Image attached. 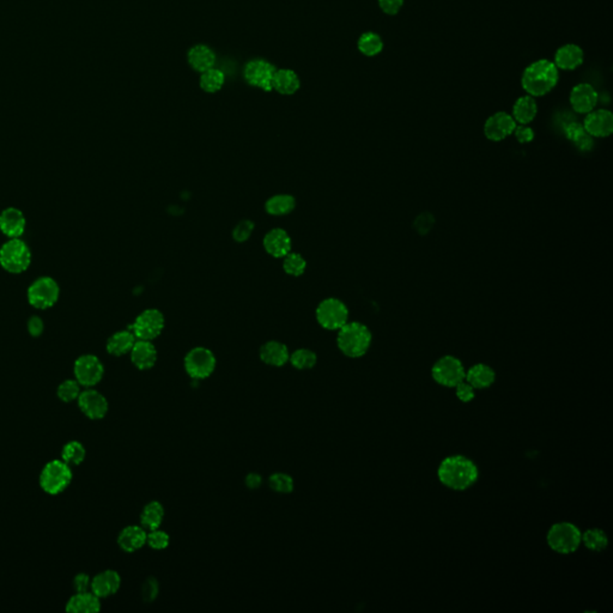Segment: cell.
Segmentation results:
<instances>
[{
	"label": "cell",
	"instance_id": "1",
	"mask_svg": "<svg viewBox=\"0 0 613 613\" xmlns=\"http://www.w3.org/2000/svg\"><path fill=\"white\" fill-rule=\"evenodd\" d=\"M560 81V70L554 61L539 59L525 68L521 86L532 98H542L554 90Z\"/></svg>",
	"mask_w": 613,
	"mask_h": 613
},
{
	"label": "cell",
	"instance_id": "2",
	"mask_svg": "<svg viewBox=\"0 0 613 613\" xmlns=\"http://www.w3.org/2000/svg\"><path fill=\"white\" fill-rule=\"evenodd\" d=\"M438 475L443 485L456 491H463L477 482L478 468L466 456H448L440 465Z\"/></svg>",
	"mask_w": 613,
	"mask_h": 613
},
{
	"label": "cell",
	"instance_id": "3",
	"mask_svg": "<svg viewBox=\"0 0 613 613\" xmlns=\"http://www.w3.org/2000/svg\"><path fill=\"white\" fill-rule=\"evenodd\" d=\"M371 332L361 322H348L338 333L336 344L345 356L359 359L366 355L371 344Z\"/></svg>",
	"mask_w": 613,
	"mask_h": 613
},
{
	"label": "cell",
	"instance_id": "4",
	"mask_svg": "<svg viewBox=\"0 0 613 613\" xmlns=\"http://www.w3.org/2000/svg\"><path fill=\"white\" fill-rule=\"evenodd\" d=\"M72 478L73 473L71 466H68L63 460H52L42 468L38 482L46 494L56 496L68 489Z\"/></svg>",
	"mask_w": 613,
	"mask_h": 613
},
{
	"label": "cell",
	"instance_id": "5",
	"mask_svg": "<svg viewBox=\"0 0 613 613\" xmlns=\"http://www.w3.org/2000/svg\"><path fill=\"white\" fill-rule=\"evenodd\" d=\"M581 535V532L575 525L570 522H558L550 528L547 544L558 554H572L579 549Z\"/></svg>",
	"mask_w": 613,
	"mask_h": 613
},
{
	"label": "cell",
	"instance_id": "6",
	"mask_svg": "<svg viewBox=\"0 0 613 613\" xmlns=\"http://www.w3.org/2000/svg\"><path fill=\"white\" fill-rule=\"evenodd\" d=\"M31 253L22 239H11L0 248V265L10 273H22L29 267Z\"/></svg>",
	"mask_w": 613,
	"mask_h": 613
},
{
	"label": "cell",
	"instance_id": "7",
	"mask_svg": "<svg viewBox=\"0 0 613 613\" xmlns=\"http://www.w3.org/2000/svg\"><path fill=\"white\" fill-rule=\"evenodd\" d=\"M216 364L217 361L213 352L206 348L192 349L183 361L185 371L193 380L210 378L216 369Z\"/></svg>",
	"mask_w": 613,
	"mask_h": 613
},
{
	"label": "cell",
	"instance_id": "8",
	"mask_svg": "<svg viewBox=\"0 0 613 613\" xmlns=\"http://www.w3.org/2000/svg\"><path fill=\"white\" fill-rule=\"evenodd\" d=\"M316 320L324 329L334 331L348 324V306L338 299H324L316 308Z\"/></svg>",
	"mask_w": 613,
	"mask_h": 613
},
{
	"label": "cell",
	"instance_id": "9",
	"mask_svg": "<svg viewBox=\"0 0 613 613\" xmlns=\"http://www.w3.org/2000/svg\"><path fill=\"white\" fill-rule=\"evenodd\" d=\"M165 329V316L158 309H148L137 316L128 329L135 334L137 341H153Z\"/></svg>",
	"mask_w": 613,
	"mask_h": 613
},
{
	"label": "cell",
	"instance_id": "10",
	"mask_svg": "<svg viewBox=\"0 0 613 613\" xmlns=\"http://www.w3.org/2000/svg\"><path fill=\"white\" fill-rule=\"evenodd\" d=\"M431 375L438 385L455 387L458 383L464 381L466 371L460 359L454 356H445L435 363Z\"/></svg>",
	"mask_w": 613,
	"mask_h": 613
},
{
	"label": "cell",
	"instance_id": "11",
	"mask_svg": "<svg viewBox=\"0 0 613 613\" xmlns=\"http://www.w3.org/2000/svg\"><path fill=\"white\" fill-rule=\"evenodd\" d=\"M59 292L58 283L52 278H38L28 289V299L38 309H48L59 299Z\"/></svg>",
	"mask_w": 613,
	"mask_h": 613
},
{
	"label": "cell",
	"instance_id": "12",
	"mask_svg": "<svg viewBox=\"0 0 613 613\" xmlns=\"http://www.w3.org/2000/svg\"><path fill=\"white\" fill-rule=\"evenodd\" d=\"M73 374L79 385L91 388L101 382L105 368L96 356L83 355L75 362Z\"/></svg>",
	"mask_w": 613,
	"mask_h": 613
},
{
	"label": "cell",
	"instance_id": "13",
	"mask_svg": "<svg viewBox=\"0 0 613 613\" xmlns=\"http://www.w3.org/2000/svg\"><path fill=\"white\" fill-rule=\"evenodd\" d=\"M77 403L83 415L93 421L105 418L108 413V401L96 389L89 388L81 392Z\"/></svg>",
	"mask_w": 613,
	"mask_h": 613
},
{
	"label": "cell",
	"instance_id": "14",
	"mask_svg": "<svg viewBox=\"0 0 613 613\" xmlns=\"http://www.w3.org/2000/svg\"><path fill=\"white\" fill-rule=\"evenodd\" d=\"M516 121L510 114L505 112L495 113L490 116L484 125V135L493 142H501L515 130Z\"/></svg>",
	"mask_w": 613,
	"mask_h": 613
},
{
	"label": "cell",
	"instance_id": "15",
	"mask_svg": "<svg viewBox=\"0 0 613 613\" xmlns=\"http://www.w3.org/2000/svg\"><path fill=\"white\" fill-rule=\"evenodd\" d=\"M584 128L592 138H605L613 132L612 113L607 109H597L586 114Z\"/></svg>",
	"mask_w": 613,
	"mask_h": 613
},
{
	"label": "cell",
	"instance_id": "16",
	"mask_svg": "<svg viewBox=\"0 0 613 613\" xmlns=\"http://www.w3.org/2000/svg\"><path fill=\"white\" fill-rule=\"evenodd\" d=\"M569 100L576 113L588 114L598 105L599 95L594 86L588 83H579L572 88Z\"/></svg>",
	"mask_w": 613,
	"mask_h": 613
},
{
	"label": "cell",
	"instance_id": "17",
	"mask_svg": "<svg viewBox=\"0 0 613 613\" xmlns=\"http://www.w3.org/2000/svg\"><path fill=\"white\" fill-rule=\"evenodd\" d=\"M274 68L264 60H253L244 68V77L247 82L253 86L269 91L273 88V77Z\"/></svg>",
	"mask_w": 613,
	"mask_h": 613
},
{
	"label": "cell",
	"instance_id": "18",
	"mask_svg": "<svg viewBox=\"0 0 613 613\" xmlns=\"http://www.w3.org/2000/svg\"><path fill=\"white\" fill-rule=\"evenodd\" d=\"M120 587H121V577L119 572L112 569L98 572V575L91 579V584H90V589L100 599L109 598L116 594Z\"/></svg>",
	"mask_w": 613,
	"mask_h": 613
},
{
	"label": "cell",
	"instance_id": "19",
	"mask_svg": "<svg viewBox=\"0 0 613 613\" xmlns=\"http://www.w3.org/2000/svg\"><path fill=\"white\" fill-rule=\"evenodd\" d=\"M584 49L575 43H567L555 53L554 63L558 70L572 71L584 64Z\"/></svg>",
	"mask_w": 613,
	"mask_h": 613
},
{
	"label": "cell",
	"instance_id": "20",
	"mask_svg": "<svg viewBox=\"0 0 613 613\" xmlns=\"http://www.w3.org/2000/svg\"><path fill=\"white\" fill-rule=\"evenodd\" d=\"M146 535L148 531L145 528L138 525H131L120 532L118 535V545L125 552L132 554L146 545Z\"/></svg>",
	"mask_w": 613,
	"mask_h": 613
},
{
	"label": "cell",
	"instance_id": "21",
	"mask_svg": "<svg viewBox=\"0 0 613 613\" xmlns=\"http://www.w3.org/2000/svg\"><path fill=\"white\" fill-rule=\"evenodd\" d=\"M131 361L139 371H149L158 362V350L150 341H137L131 352Z\"/></svg>",
	"mask_w": 613,
	"mask_h": 613
},
{
	"label": "cell",
	"instance_id": "22",
	"mask_svg": "<svg viewBox=\"0 0 613 613\" xmlns=\"http://www.w3.org/2000/svg\"><path fill=\"white\" fill-rule=\"evenodd\" d=\"M264 247L274 258H284L292 252V239L283 229H273L266 234Z\"/></svg>",
	"mask_w": 613,
	"mask_h": 613
},
{
	"label": "cell",
	"instance_id": "23",
	"mask_svg": "<svg viewBox=\"0 0 613 613\" xmlns=\"http://www.w3.org/2000/svg\"><path fill=\"white\" fill-rule=\"evenodd\" d=\"M26 229V218L22 211L8 207L0 215V230L10 239H19Z\"/></svg>",
	"mask_w": 613,
	"mask_h": 613
},
{
	"label": "cell",
	"instance_id": "24",
	"mask_svg": "<svg viewBox=\"0 0 613 613\" xmlns=\"http://www.w3.org/2000/svg\"><path fill=\"white\" fill-rule=\"evenodd\" d=\"M65 609L71 613H96L101 611V599L93 592L76 593L68 599Z\"/></svg>",
	"mask_w": 613,
	"mask_h": 613
},
{
	"label": "cell",
	"instance_id": "25",
	"mask_svg": "<svg viewBox=\"0 0 613 613\" xmlns=\"http://www.w3.org/2000/svg\"><path fill=\"white\" fill-rule=\"evenodd\" d=\"M290 352L281 341H269L260 349V359L271 366H283L289 362Z\"/></svg>",
	"mask_w": 613,
	"mask_h": 613
},
{
	"label": "cell",
	"instance_id": "26",
	"mask_svg": "<svg viewBox=\"0 0 613 613\" xmlns=\"http://www.w3.org/2000/svg\"><path fill=\"white\" fill-rule=\"evenodd\" d=\"M135 341H137V338H135V334L130 329H126V331L114 333L107 341L105 348L110 355L120 357V356L130 354L133 345L135 344Z\"/></svg>",
	"mask_w": 613,
	"mask_h": 613
},
{
	"label": "cell",
	"instance_id": "27",
	"mask_svg": "<svg viewBox=\"0 0 613 613\" xmlns=\"http://www.w3.org/2000/svg\"><path fill=\"white\" fill-rule=\"evenodd\" d=\"M538 113V105L535 98L525 95L516 100L512 107V118L520 125H528L535 120Z\"/></svg>",
	"mask_w": 613,
	"mask_h": 613
},
{
	"label": "cell",
	"instance_id": "28",
	"mask_svg": "<svg viewBox=\"0 0 613 613\" xmlns=\"http://www.w3.org/2000/svg\"><path fill=\"white\" fill-rule=\"evenodd\" d=\"M465 378L473 388L484 389L494 383L495 380H496V374H495L493 368L480 363V364H475V366H472L471 369L465 375Z\"/></svg>",
	"mask_w": 613,
	"mask_h": 613
},
{
	"label": "cell",
	"instance_id": "29",
	"mask_svg": "<svg viewBox=\"0 0 613 613\" xmlns=\"http://www.w3.org/2000/svg\"><path fill=\"white\" fill-rule=\"evenodd\" d=\"M165 507L161 502L151 501L143 508L140 514V526L146 531L160 528L165 520Z\"/></svg>",
	"mask_w": 613,
	"mask_h": 613
},
{
	"label": "cell",
	"instance_id": "30",
	"mask_svg": "<svg viewBox=\"0 0 613 613\" xmlns=\"http://www.w3.org/2000/svg\"><path fill=\"white\" fill-rule=\"evenodd\" d=\"M215 54L205 46H197L188 54V61L197 71H207L215 64Z\"/></svg>",
	"mask_w": 613,
	"mask_h": 613
},
{
	"label": "cell",
	"instance_id": "31",
	"mask_svg": "<svg viewBox=\"0 0 613 613\" xmlns=\"http://www.w3.org/2000/svg\"><path fill=\"white\" fill-rule=\"evenodd\" d=\"M273 88L277 90L278 93H281V94H294L299 88V77L296 76L295 72L289 71V70H281V71L274 73V77H273Z\"/></svg>",
	"mask_w": 613,
	"mask_h": 613
},
{
	"label": "cell",
	"instance_id": "32",
	"mask_svg": "<svg viewBox=\"0 0 613 613\" xmlns=\"http://www.w3.org/2000/svg\"><path fill=\"white\" fill-rule=\"evenodd\" d=\"M296 200L292 195H273L266 202L265 209L272 216H284L295 209Z\"/></svg>",
	"mask_w": 613,
	"mask_h": 613
},
{
	"label": "cell",
	"instance_id": "33",
	"mask_svg": "<svg viewBox=\"0 0 613 613\" xmlns=\"http://www.w3.org/2000/svg\"><path fill=\"white\" fill-rule=\"evenodd\" d=\"M565 135L570 142L574 143L582 151H588L593 148V138L588 135L584 128V125L572 123L565 128Z\"/></svg>",
	"mask_w": 613,
	"mask_h": 613
},
{
	"label": "cell",
	"instance_id": "34",
	"mask_svg": "<svg viewBox=\"0 0 613 613\" xmlns=\"http://www.w3.org/2000/svg\"><path fill=\"white\" fill-rule=\"evenodd\" d=\"M357 46H359V52L364 56H375L383 51V46L385 45H383V41H382L380 35L369 31V33H364L359 38Z\"/></svg>",
	"mask_w": 613,
	"mask_h": 613
},
{
	"label": "cell",
	"instance_id": "35",
	"mask_svg": "<svg viewBox=\"0 0 613 613\" xmlns=\"http://www.w3.org/2000/svg\"><path fill=\"white\" fill-rule=\"evenodd\" d=\"M86 447L78 441H70L63 447L61 460L68 466H78L86 460Z\"/></svg>",
	"mask_w": 613,
	"mask_h": 613
},
{
	"label": "cell",
	"instance_id": "36",
	"mask_svg": "<svg viewBox=\"0 0 613 613\" xmlns=\"http://www.w3.org/2000/svg\"><path fill=\"white\" fill-rule=\"evenodd\" d=\"M289 362L292 363V366L296 368L297 371H309L316 366L318 357H316V354L311 350L299 349L290 355Z\"/></svg>",
	"mask_w": 613,
	"mask_h": 613
},
{
	"label": "cell",
	"instance_id": "37",
	"mask_svg": "<svg viewBox=\"0 0 613 613\" xmlns=\"http://www.w3.org/2000/svg\"><path fill=\"white\" fill-rule=\"evenodd\" d=\"M581 542H584V546L588 550H592L594 552H600L607 547L609 539H607L605 532L599 530V528H591L581 535Z\"/></svg>",
	"mask_w": 613,
	"mask_h": 613
},
{
	"label": "cell",
	"instance_id": "38",
	"mask_svg": "<svg viewBox=\"0 0 613 613\" xmlns=\"http://www.w3.org/2000/svg\"><path fill=\"white\" fill-rule=\"evenodd\" d=\"M269 488L278 494H292L295 488V482L292 475L283 472L273 473L269 478Z\"/></svg>",
	"mask_w": 613,
	"mask_h": 613
},
{
	"label": "cell",
	"instance_id": "39",
	"mask_svg": "<svg viewBox=\"0 0 613 613\" xmlns=\"http://www.w3.org/2000/svg\"><path fill=\"white\" fill-rule=\"evenodd\" d=\"M81 385L77 380H65L60 383L59 387L56 389V396L60 401L64 403H72V401L78 399L81 394Z\"/></svg>",
	"mask_w": 613,
	"mask_h": 613
},
{
	"label": "cell",
	"instance_id": "40",
	"mask_svg": "<svg viewBox=\"0 0 613 613\" xmlns=\"http://www.w3.org/2000/svg\"><path fill=\"white\" fill-rule=\"evenodd\" d=\"M283 267H284L285 272L290 274V276L299 277V276L303 274L304 271H306V262L304 258H302V255L290 252L289 254L284 257Z\"/></svg>",
	"mask_w": 613,
	"mask_h": 613
},
{
	"label": "cell",
	"instance_id": "41",
	"mask_svg": "<svg viewBox=\"0 0 613 613\" xmlns=\"http://www.w3.org/2000/svg\"><path fill=\"white\" fill-rule=\"evenodd\" d=\"M223 83H225L223 73L218 70H211V68L205 71L200 79V86L207 93H216L221 89Z\"/></svg>",
	"mask_w": 613,
	"mask_h": 613
},
{
	"label": "cell",
	"instance_id": "42",
	"mask_svg": "<svg viewBox=\"0 0 613 613\" xmlns=\"http://www.w3.org/2000/svg\"><path fill=\"white\" fill-rule=\"evenodd\" d=\"M146 545L149 546L150 549L162 551L170 545V537L167 532L162 531L161 528L148 531Z\"/></svg>",
	"mask_w": 613,
	"mask_h": 613
},
{
	"label": "cell",
	"instance_id": "43",
	"mask_svg": "<svg viewBox=\"0 0 613 613\" xmlns=\"http://www.w3.org/2000/svg\"><path fill=\"white\" fill-rule=\"evenodd\" d=\"M254 230V223L248 220L239 222V225H236L234 232H232V237L237 242H244L251 237L252 232Z\"/></svg>",
	"mask_w": 613,
	"mask_h": 613
},
{
	"label": "cell",
	"instance_id": "44",
	"mask_svg": "<svg viewBox=\"0 0 613 613\" xmlns=\"http://www.w3.org/2000/svg\"><path fill=\"white\" fill-rule=\"evenodd\" d=\"M158 593H160V584H158V579H153V577H149V579H146L145 582L143 584V599H144L146 602H153L155 599L158 598Z\"/></svg>",
	"mask_w": 613,
	"mask_h": 613
},
{
	"label": "cell",
	"instance_id": "45",
	"mask_svg": "<svg viewBox=\"0 0 613 613\" xmlns=\"http://www.w3.org/2000/svg\"><path fill=\"white\" fill-rule=\"evenodd\" d=\"M456 396L463 403H470L475 399V388L468 381H461L455 386Z\"/></svg>",
	"mask_w": 613,
	"mask_h": 613
},
{
	"label": "cell",
	"instance_id": "46",
	"mask_svg": "<svg viewBox=\"0 0 613 613\" xmlns=\"http://www.w3.org/2000/svg\"><path fill=\"white\" fill-rule=\"evenodd\" d=\"M378 6L386 15L394 16L401 11L405 0H378Z\"/></svg>",
	"mask_w": 613,
	"mask_h": 613
},
{
	"label": "cell",
	"instance_id": "47",
	"mask_svg": "<svg viewBox=\"0 0 613 613\" xmlns=\"http://www.w3.org/2000/svg\"><path fill=\"white\" fill-rule=\"evenodd\" d=\"M512 135H515L517 142L521 143V144H527L535 139V132L527 125H519V126L516 125Z\"/></svg>",
	"mask_w": 613,
	"mask_h": 613
},
{
	"label": "cell",
	"instance_id": "48",
	"mask_svg": "<svg viewBox=\"0 0 613 613\" xmlns=\"http://www.w3.org/2000/svg\"><path fill=\"white\" fill-rule=\"evenodd\" d=\"M90 584H91V579H90L89 575L86 574V572L77 574L75 576V579H73V582H72L76 593H83V592L89 591Z\"/></svg>",
	"mask_w": 613,
	"mask_h": 613
},
{
	"label": "cell",
	"instance_id": "49",
	"mask_svg": "<svg viewBox=\"0 0 613 613\" xmlns=\"http://www.w3.org/2000/svg\"><path fill=\"white\" fill-rule=\"evenodd\" d=\"M28 331H29L30 334L33 336H40L43 332V329H45V325H43V321H42L41 318H38V316H31V318L28 320Z\"/></svg>",
	"mask_w": 613,
	"mask_h": 613
},
{
	"label": "cell",
	"instance_id": "50",
	"mask_svg": "<svg viewBox=\"0 0 613 613\" xmlns=\"http://www.w3.org/2000/svg\"><path fill=\"white\" fill-rule=\"evenodd\" d=\"M244 483H246V485H247V488H249V489L257 490L262 486V477L259 475V473L252 472V473H248V475H246Z\"/></svg>",
	"mask_w": 613,
	"mask_h": 613
}]
</instances>
